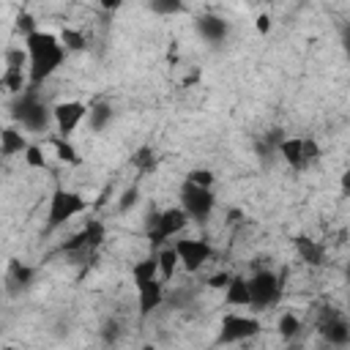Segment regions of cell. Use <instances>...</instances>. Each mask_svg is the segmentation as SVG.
Wrapping results in <instances>:
<instances>
[{"label":"cell","mask_w":350,"mask_h":350,"mask_svg":"<svg viewBox=\"0 0 350 350\" xmlns=\"http://www.w3.org/2000/svg\"><path fill=\"white\" fill-rule=\"evenodd\" d=\"M25 49L30 55V88H38L44 79H49L66 60V46L60 41V36L46 33V30H36L33 36L25 38Z\"/></svg>","instance_id":"obj_1"},{"label":"cell","mask_w":350,"mask_h":350,"mask_svg":"<svg viewBox=\"0 0 350 350\" xmlns=\"http://www.w3.org/2000/svg\"><path fill=\"white\" fill-rule=\"evenodd\" d=\"M11 109H14L16 123L22 129H27V131H36V134H44L49 129V123H55L52 109L38 96V88H27L22 96H16V101H14Z\"/></svg>","instance_id":"obj_2"},{"label":"cell","mask_w":350,"mask_h":350,"mask_svg":"<svg viewBox=\"0 0 350 350\" xmlns=\"http://www.w3.org/2000/svg\"><path fill=\"white\" fill-rule=\"evenodd\" d=\"M88 208V200L77 191L68 189H55L49 197V211H46V230H57L74 216H79Z\"/></svg>","instance_id":"obj_3"},{"label":"cell","mask_w":350,"mask_h":350,"mask_svg":"<svg viewBox=\"0 0 350 350\" xmlns=\"http://www.w3.org/2000/svg\"><path fill=\"white\" fill-rule=\"evenodd\" d=\"M249 293H252V306L265 309V306L279 301V295H282V276H276L273 271L262 268L254 276H249Z\"/></svg>","instance_id":"obj_4"},{"label":"cell","mask_w":350,"mask_h":350,"mask_svg":"<svg viewBox=\"0 0 350 350\" xmlns=\"http://www.w3.org/2000/svg\"><path fill=\"white\" fill-rule=\"evenodd\" d=\"M189 224V213L180 208V205H172V208H164L161 216H159V224L156 230L148 232V241L150 246H164L170 238H175L178 232H183Z\"/></svg>","instance_id":"obj_5"},{"label":"cell","mask_w":350,"mask_h":350,"mask_svg":"<svg viewBox=\"0 0 350 350\" xmlns=\"http://www.w3.org/2000/svg\"><path fill=\"white\" fill-rule=\"evenodd\" d=\"M104 238H107L104 221L101 219H88V224L63 243V252L66 254H90L93 249H98L104 243Z\"/></svg>","instance_id":"obj_6"},{"label":"cell","mask_w":350,"mask_h":350,"mask_svg":"<svg viewBox=\"0 0 350 350\" xmlns=\"http://www.w3.org/2000/svg\"><path fill=\"white\" fill-rule=\"evenodd\" d=\"M317 331L320 336L334 345V347H345L350 342V323L345 320V314L334 306H323L320 309V320H317Z\"/></svg>","instance_id":"obj_7"},{"label":"cell","mask_w":350,"mask_h":350,"mask_svg":"<svg viewBox=\"0 0 350 350\" xmlns=\"http://www.w3.org/2000/svg\"><path fill=\"white\" fill-rule=\"evenodd\" d=\"M260 334V320L254 317H246V314H227L219 325V345H238V342H246L252 336Z\"/></svg>","instance_id":"obj_8"},{"label":"cell","mask_w":350,"mask_h":350,"mask_svg":"<svg viewBox=\"0 0 350 350\" xmlns=\"http://www.w3.org/2000/svg\"><path fill=\"white\" fill-rule=\"evenodd\" d=\"M213 205H216V197H213L211 189H200V186L183 183V189H180V208L189 213V219L205 221L211 216Z\"/></svg>","instance_id":"obj_9"},{"label":"cell","mask_w":350,"mask_h":350,"mask_svg":"<svg viewBox=\"0 0 350 350\" xmlns=\"http://www.w3.org/2000/svg\"><path fill=\"white\" fill-rule=\"evenodd\" d=\"M172 246H175V252H178V257H180V265H183L189 273L200 271V268L211 260V254H213L211 243L202 241V238H183V241H175Z\"/></svg>","instance_id":"obj_10"},{"label":"cell","mask_w":350,"mask_h":350,"mask_svg":"<svg viewBox=\"0 0 350 350\" xmlns=\"http://www.w3.org/2000/svg\"><path fill=\"white\" fill-rule=\"evenodd\" d=\"M88 109L90 107H85L82 101H60L52 107V118H55V126H57L63 139L77 131V126L88 118Z\"/></svg>","instance_id":"obj_11"},{"label":"cell","mask_w":350,"mask_h":350,"mask_svg":"<svg viewBox=\"0 0 350 350\" xmlns=\"http://www.w3.org/2000/svg\"><path fill=\"white\" fill-rule=\"evenodd\" d=\"M197 33L208 44H224L227 36H230V22H224L216 14H205V16L197 19Z\"/></svg>","instance_id":"obj_12"},{"label":"cell","mask_w":350,"mask_h":350,"mask_svg":"<svg viewBox=\"0 0 350 350\" xmlns=\"http://www.w3.org/2000/svg\"><path fill=\"white\" fill-rule=\"evenodd\" d=\"M137 293H139V317H142V320H145L150 312H156V309L164 304V298H167V290H164V282H161V279L137 287Z\"/></svg>","instance_id":"obj_13"},{"label":"cell","mask_w":350,"mask_h":350,"mask_svg":"<svg viewBox=\"0 0 350 350\" xmlns=\"http://www.w3.org/2000/svg\"><path fill=\"white\" fill-rule=\"evenodd\" d=\"M276 153L284 159L287 167L293 170H306L304 167V137H284L276 148Z\"/></svg>","instance_id":"obj_14"},{"label":"cell","mask_w":350,"mask_h":350,"mask_svg":"<svg viewBox=\"0 0 350 350\" xmlns=\"http://www.w3.org/2000/svg\"><path fill=\"white\" fill-rule=\"evenodd\" d=\"M295 252H298V257H301L306 265H323V260H325V246H323L320 241L306 238V235L295 238Z\"/></svg>","instance_id":"obj_15"},{"label":"cell","mask_w":350,"mask_h":350,"mask_svg":"<svg viewBox=\"0 0 350 350\" xmlns=\"http://www.w3.org/2000/svg\"><path fill=\"white\" fill-rule=\"evenodd\" d=\"M131 279H134V287H142L148 282H156L159 279V254L153 252L150 257H142L139 262H134Z\"/></svg>","instance_id":"obj_16"},{"label":"cell","mask_w":350,"mask_h":350,"mask_svg":"<svg viewBox=\"0 0 350 350\" xmlns=\"http://www.w3.org/2000/svg\"><path fill=\"white\" fill-rule=\"evenodd\" d=\"M27 148H30V145H27V139H25V134H22L19 129L5 126V129L0 131V153H3V156H14V153H22V156H25Z\"/></svg>","instance_id":"obj_17"},{"label":"cell","mask_w":350,"mask_h":350,"mask_svg":"<svg viewBox=\"0 0 350 350\" xmlns=\"http://www.w3.org/2000/svg\"><path fill=\"white\" fill-rule=\"evenodd\" d=\"M224 301L230 306H249L252 304V293H249V279L246 276H232V282L224 290Z\"/></svg>","instance_id":"obj_18"},{"label":"cell","mask_w":350,"mask_h":350,"mask_svg":"<svg viewBox=\"0 0 350 350\" xmlns=\"http://www.w3.org/2000/svg\"><path fill=\"white\" fill-rule=\"evenodd\" d=\"M5 93L11 96H22L27 88H30V74L22 71V68H3V77H0Z\"/></svg>","instance_id":"obj_19"},{"label":"cell","mask_w":350,"mask_h":350,"mask_svg":"<svg viewBox=\"0 0 350 350\" xmlns=\"http://www.w3.org/2000/svg\"><path fill=\"white\" fill-rule=\"evenodd\" d=\"M156 254H159V279L161 282H170L175 276L178 265H180V257H178L175 246H161Z\"/></svg>","instance_id":"obj_20"},{"label":"cell","mask_w":350,"mask_h":350,"mask_svg":"<svg viewBox=\"0 0 350 350\" xmlns=\"http://www.w3.org/2000/svg\"><path fill=\"white\" fill-rule=\"evenodd\" d=\"M109 120H112V107H109L107 101H98V104H93V107L88 109V126H90L93 131L107 129Z\"/></svg>","instance_id":"obj_21"},{"label":"cell","mask_w":350,"mask_h":350,"mask_svg":"<svg viewBox=\"0 0 350 350\" xmlns=\"http://www.w3.org/2000/svg\"><path fill=\"white\" fill-rule=\"evenodd\" d=\"M276 328H279V336L284 342H295L298 334H301V320L293 314V312H284L279 320H276Z\"/></svg>","instance_id":"obj_22"},{"label":"cell","mask_w":350,"mask_h":350,"mask_svg":"<svg viewBox=\"0 0 350 350\" xmlns=\"http://www.w3.org/2000/svg\"><path fill=\"white\" fill-rule=\"evenodd\" d=\"M60 41H63L66 52H82V49L88 46L85 33L77 30V27H63V30H60Z\"/></svg>","instance_id":"obj_23"},{"label":"cell","mask_w":350,"mask_h":350,"mask_svg":"<svg viewBox=\"0 0 350 350\" xmlns=\"http://www.w3.org/2000/svg\"><path fill=\"white\" fill-rule=\"evenodd\" d=\"M131 167H134L137 172H153V170H156V156H153V148L142 145L139 150H134V153H131Z\"/></svg>","instance_id":"obj_24"},{"label":"cell","mask_w":350,"mask_h":350,"mask_svg":"<svg viewBox=\"0 0 350 350\" xmlns=\"http://www.w3.org/2000/svg\"><path fill=\"white\" fill-rule=\"evenodd\" d=\"M5 68H30V55L25 46H8L5 49Z\"/></svg>","instance_id":"obj_25"},{"label":"cell","mask_w":350,"mask_h":350,"mask_svg":"<svg viewBox=\"0 0 350 350\" xmlns=\"http://www.w3.org/2000/svg\"><path fill=\"white\" fill-rule=\"evenodd\" d=\"M52 145H55V156H57L60 161H66V164H79V153H77V148H74L68 139L57 137V139H52Z\"/></svg>","instance_id":"obj_26"},{"label":"cell","mask_w":350,"mask_h":350,"mask_svg":"<svg viewBox=\"0 0 350 350\" xmlns=\"http://www.w3.org/2000/svg\"><path fill=\"white\" fill-rule=\"evenodd\" d=\"M186 183H191V186H200V189H213V183H216V175H213L211 170H205V167H194V170H189V175H186Z\"/></svg>","instance_id":"obj_27"},{"label":"cell","mask_w":350,"mask_h":350,"mask_svg":"<svg viewBox=\"0 0 350 350\" xmlns=\"http://www.w3.org/2000/svg\"><path fill=\"white\" fill-rule=\"evenodd\" d=\"M33 279V268L30 265H22V262H11L8 268V282L11 284H19V287H27Z\"/></svg>","instance_id":"obj_28"},{"label":"cell","mask_w":350,"mask_h":350,"mask_svg":"<svg viewBox=\"0 0 350 350\" xmlns=\"http://www.w3.org/2000/svg\"><path fill=\"white\" fill-rule=\"evenodd\" d=\"M120 336H123V328H120L118 320H107V323L101 325V342H104L107 347H115V345L120 342Z\"/></svg>","instance_id":"obj_29"},{"label":"cell","mask_w":350,"mask_h":350,"mask_svg":"<svg viewBox=\"0 0 350 350\" xmlns=\"http://www.w3.org/2000/svg\"><path fill=\"white\" fill-rule=\"evenodd\" d=\"M148 8L153 14H183L186 11V5L180 0H153V3H148Z\"/></svg>","instance_id":"obj_30"},{"label":"cell","mask_w":350,"mask_h":350,"mask_svg":"<svg viewBox=\"0 0 350 350\" xmlns=\"http://www.w3.org/2000/svg\"><path fill=\"white\" fill-rule=\"evenodd\" d=\"M25 164H27L30 170H44V167H46V159H44V148H38V145H30V148L25 150Z\"/></svg>","instance_id":"obj_31"},{"label":"cell","mask_w":350,"mask_h":350,"mask_svg":"<svg viewBox=\"0 0 350 350\" xmlns=\"http://www.w3.org/2000/svg\"><path fill=\"white\" fill-rule=\"evenodd\" d=\"M137 202H139V189H137V186H129V189L118 197V211H120V213H129Z\"/></svg>","instance_id":"obj_32"},{"label":"cell","mask_w":350,"mask_h":350,"mask_svg":"<svg viewBox=\"0 0 350 350\" xmlns=\"http://www.w3.org/2000/svg\"><path fill=\"white\" fill-rule=\"evenodd\" d=\"M320 156H323L320 145H317L312 137H304V167H312V164H314Z\"/></svg>","instance_id":"obj_33"},{"label":"cell","mask_w":350,"mask_h":350,"mask_svg":"<svg viewBox=\"0 0 350 350\" xmlns=\"http://www.w3.org/2000/svg\"><path fill=\"white\" fill-rule=\"evenodd\" d=\"M16 30L27 38V36H33L38 27H36V19H33L27 11H19V14H16Z\"/></svg>","instance_id":"obj_34"},{"label":"cell","mask_w":350,"mask_h":350,"mask_svg":"<svg viewBox=\"0 0 350 350\" xmlns=\"http://www.w3.org/2000/svg\"><path fill=\"white\" fill-rule=\"evenodd\" d=\"M232 282V273H227V271H219V273H213L211 279H208V287H213V290H227V284Z\"/></svg>","instance_id":"obj_35"},{"label":"cell","mask_w":350,"mask_h":350,"mask_svg":"<svg viewBox=\"0 0 350 350\" xmlns=\"http://www.w3.org/2000/svg\"><path fill=\"white\" fill-rule=\"evenodd\" d=\"M254 30H257L260 36L271 33V16H268V14H260V16L254 19Z\"/></svg>","instance_id":"obj_36"},{"label":"cell","mask_w":350,"mask_h":350,"mask_svg":"<svg viewBox=\"0 0 350 350\" xmlns=\"http://www.w3.org/2000/svg\"><path fill=\"white\" fill-rule=\"evenodd\" d=\"M339 189H342V197H350V170H345V172H342Z\"/></svg>","instance_id":"obj_37"},{"label":"cell","mask_w":350,"mask_h":350,"mask_svg":"<svg viewBox=\"0 0 350 350\" xmlns=\"http://www.w3.org/2000/svg\"><path fill=\"white\" fill-rule=\"evenodd\" d=\"M101 8H107V11H115V8H120V3H118V0H104V3H101Z\"/></svg>","instance_id":"obj_38"},{"label":"cell","mask_w":350,"mask_h":350,"mask_svg":"<svg viewBox=\"0 0 350 350\" xmlns=\"http://www.w3.org/2000/svg\"><path fill=\"white\" fill-rule=\"evenodd\" d=\"M345 49H350V25L345 27Z\"/></svg>","instance_id":"obj_39"},{"label":"cell","mask_w":350,"mask_h":350,"mask_svg":"<svg viewBox=\"0 0 350 350\" xmlns=\"http://www.w3.org/2000/svg\"><path fill=\"white\" fill-rule=\"evenodd\" d=\"M284 350H301V345L298 342H287V347Z\"/></svg>","instance_id":"obj_40"},{"label":"cell","mask_w":350,"mask_h":350,"mask_svg":"<svg viewBox=\"0 0 350 350\" xmlns=\"http://www.w3.org/2000/svg\"><path fill=\"white\" fill-rule=\"evenodd\" d=\"M139 350H156V345H150V342H148V345H142Z\"/></svg>","instance_id":"obj_41"},{"label":"cell","mask_w":350,"mask_h":350,"mask_svg":"<svg viewBox=\"0 0 350 350\" xmlns=\"http://www.w3.org/2000/svg\"><path fill=\"white\" fill-rule=\"evenodd\" d=\"M3 350H19V347H14V345H5V347H3Z\"/></svg>","instance_id":"obj_42"},{"label":"cell","mask_w":350,"mask_h":350,"mask_svg":"<svg viewBox=\"0 0 350 350\" xmlns=\"http://www.w3.org/2000/svg\"><path fill=\"white\" fill-rule=\"evenodd\" d=\"M347 284H350V265H347Z\"/></svg>","instance_id":"obj_43"},{"label":"cell","mask_w":350,"mask_h":350,"mask_svg":"<svg viewBox=\"0 0 350 350\" xmlns=\"http://www.w3.org/2000/svg\"><path fill=\"white\" fill-rule=\"evenodd\" d=\"M347 60H350V49H347Z\"/></svg>","instance_id":"obj_44"}]
</instances>
